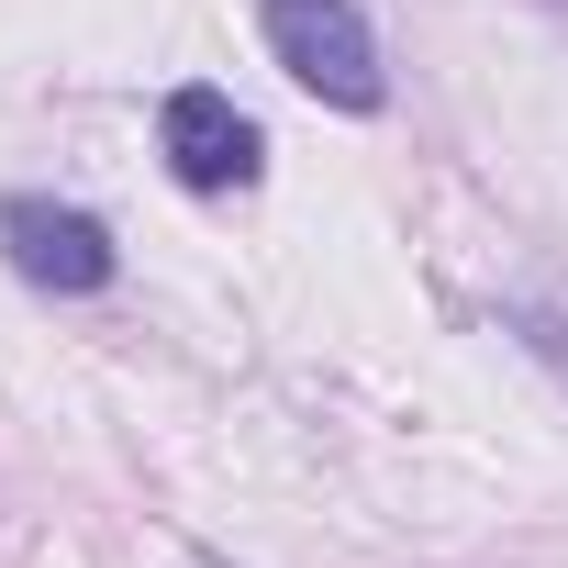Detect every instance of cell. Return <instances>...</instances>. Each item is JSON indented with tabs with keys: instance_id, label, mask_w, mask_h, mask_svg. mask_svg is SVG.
Wrapping results in <instances>:
<instances>
[{
	"instance_id": "6da1fadb",
	"label": "cell",
	"mask_w": 568,
	"mask_h": 568,
	"mask_svg": "<svg viewBox=\"0 0 568 568\" xmlns=\"http://www.w3.org/2000/svg\"><path fill=\"white\" fill-rule=\"evenodd\" d=\"M256 23H267V57L313 101H335V112H379L390 101V68H379V34H368L357 0H267Z\"/></svg>"
},
{
	"instance_id": "7a4b0ae2",
	"label": "cell",
	"mask_w": 568,
	"mask_h": 568,
	"mask_svg": "<svg viewBox=\"0 0 568 568\" xmlns=\"http://www.w3.org/2000/svg\"><path fill=\"white\" fill-rule=\"evenodd\" d=\"M0 245H12V267L34 278V291H57V302L112 291V267H123L112 223L79 212V201H45V190H12V201H0Z\"/></svg>"
},
{
	"instance_id": "3957f363",
	"label": "cell",
	"mask_w": 568,
	"mask_h": 568,
	"mask_svg": "<svg viewBox=\"0 0 568 568\" xmlns=\"http://www.w3.org/2000/svg\"><path fill=\"white\" fill-rule=\"evenodd\" d=\"M156 156H168V179H179V190L223 201V190H245V179L267 168V134H256L212 79H190V90H168V101H156Z\"/></svg>"
}]
</instances>
